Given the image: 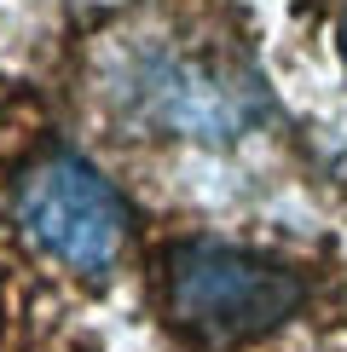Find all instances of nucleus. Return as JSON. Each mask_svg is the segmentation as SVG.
<instances>
[{"label": "nucleus", "mask_w": 347, "mask_h": 352, "mask_svg": "<svg viewBox=\"0 0 347 352\" xmlns=\"http://www.w3.org/2000/svg\"><path fill=\"white\" fill-rule=\"evenodd\" d=\"M110 93L139 127L191 144H231L266 116L255 76L197 41H139L116 58Z\"/></svg>", "instance_id": "f257e3e1"}, {"label": "nucleus", "mask_w": 347, "mask_h": 352, "mask_svg": "<svg viewBox=\"0 0 347 352\" xmlns=\"http://www.w3.org/2000/svg\"><path fill=\"white\" fill-rule=\"evenodd\" d=\"M301 300H307L301 272L272 254H255V248L191 237L162 254V312L191 341H255V335L278 329L284 318H295Z\"/></svg>", "instance_id": "f03ea898"}, {"label": "nucleus", "mask_w": 347, "mask_h": 352, "mask_svg": "<svg viewBox=\"0 0 347 352\" xmlns=\"http://www.w3.org/2000/svg\"><path fill=\"white\" fill-rule=\"evenodd\" d=\"M18 226L41 254L81 277H105L127 248V202L93 162L70 151L41 156L18 179Z\"/></svg>", "instance_id": "7ed1b4c3"}, {"label": "nucleus", "mask_w": 347, "mask_h": 352, "mask_svg": "<svg viewBox=\"0 0 347 352\" xmlns=\"http://www.w3.org/2000/svg\"><path fill=\"white\" fill-rule=\"evenodd\" d=\"M341 58H347V18H341Z\"/></svg>", "instance_id": "20e7f679"}]
</instances>
